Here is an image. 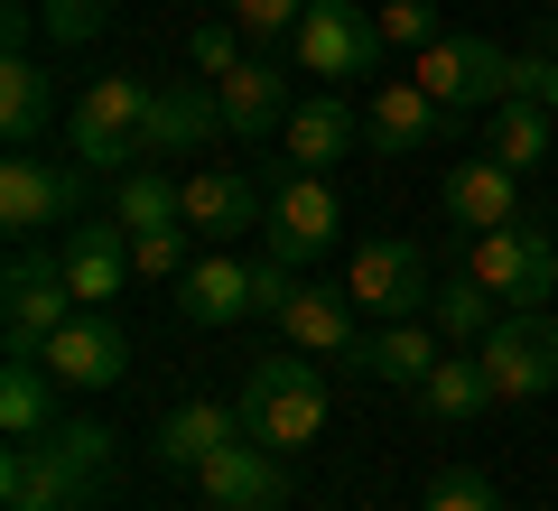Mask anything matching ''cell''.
<instances>
[{
	"instance_id": "obj_6",
	"label": "cell",
	"mask_w": 558,
	"mask_h": 511,
	"mask_svg": "<svg viewBox=\"0 0 558 511\" xmlns=\"http://www.w3.org/2000/svg\"><path fill=\"white\" fill-rule=\"evenodd\" d=\"M344 297H354L373 326H400V316H428V297H438V270H428V252H418V242L373 233V242H354Z\"/></svg>"
},
{
	"instance_id": "obj_29",
	"label": "cell",
	"mask_w": 558,
	"mask_h": 511,
	"mask_svg": "<svg viewBox=\"0 0 558 511\" xmlns=\"http://www.w3.org/2000/svg\"><path fill=\"white\" fill-rule=\"evenodd\" d=\"M112 223H131V233H159V223H186V196H178V178H168L159 158H140V168H121Z\"/></svg>"
},
{
	"instance_id": "obj_1",
	"label": "cell",
	"mask_w": 558,
	"mask_h": 511,
	"mask_svg": "<svg viewBox=\"0 0 558 511\" xmlns=\"http://www.w3.org/2000/svg\"><path fill=\"white\" fill-rule=\"evenodd\" d=\"M112 447L121 437L102 418H57L47 437H10L0 455V502L10 511H84L112 474Z\"/></svg>"
},
{
	"instance_id": "obj_31",
	"label": "cell",
	"mask_w": 558,
	"mask_h": 511,
	"mask_svg": "<svg viewBox=\"0 0 558 511\" xmlns=\"http://www.w3.org/2000/svg\"><path fill=\"white\" fill-rule=\"evenodd\" d=\"M131 270H140V279H168V289H178V279L196 270V233H186V223H159V233H131Z\"/></svg>"
},
{
	"instance_id": "obj_20",
	"label": "cell",
	"mask_w": 558,
	"mask_h": 511,
	"mask_svg": "<svg viewBox=\"0 0 558 511\" xmlns=\"http://www.w3.org/2000/svg\"><path fill=\"white\" fill-rule=\"evenodd\" d=\"M363 149V112L344 94H307L299 112H289V131H279V158H289V168H336V158H354Z\"/></svg>"
},
{
	"instance_id": "obj_26",
	"label": "cell",
	"mask_w": 558,
	"mask_h": 511,
	"mask_svg": "<svg viewBox=\"0 0 558 511\" xmlns=\"http://www.w3.org/2000/svg\"><path fill=\"white\" fill-rule=\"evenodd\" d=\"M47 121H57V75L38 57H0V139L10 149H38Z\"/></svg>"
},
{
	"instance_id": "obj_22",
	"label": "cell",
	"mask_w": 558,
	"mask_h": 511,
	"mask_svg": "<svg viewBox=\"0 0 558 511\" xmlns=\"http://www.w3.org/2000/svg\"><path fill=\"white\" fill-rule=\"evenodd\" d=\"M233 437H242V410H233V400H178V410L149 428V455H159L168 474H196L205 455L233 447Z\"/></svg>"
},
{
	"instance_id": "obj_24",
	"label": "cell",
	"mask_w": 558,
	"mask_h": 511,
	"mask_svg": "<svg viewBox=\"0 0 558 511\" xmlns=\"http://www.w3.org/2000/svg\"><path fill=\"white\" fill-rule=\"evenodd\" d=\"M252 260H223V252H196V270L178 279V316L186 326H233V316H252Z\"/></svg>"
},
{
	"instance_id": "obj_5",
	"label": "cell",
	"mask_w": 558,
	"mask_h": 511,
	"mask_svg": "<svg viewBox=\"0 0 558 511\" xmlns=\"http://www.w3.org/2000/svg\"><path fill=\"white\" fill-rule=\"evenodd\" d=\"M84 223V158H38V149H10L0 168V233L10 242H38V233H65Z\"/></svg>"
},
{
	"instance_id": "obj_15",
	"label": "cell",
	"mask_w": 558,
	"mask_h": 511,
	"mask_svg": "<svg viewBox=\"0 0 558 511\" xmlns=\"http://www.w3.org/2000/svg\"><path fill=\"white\" fill-rule=\"evenodd\" d=\"M279 334H289V344H299V354H317V363H354L363 354V307L344 289H289L279 297V316H270Z\"/></svg>"
},
{
	"instance_id": "obj_38",
	"label": "cell",
	"mask_w": 558,
	"mask_h": 511,
	"mask_svg": "<svg viewBox=\"0 0 558 511\" xmlns=\"http://www.w3.org/2000/svg\"><path fill=\"white\" fill-rule=\"evenodd\" d=\"M38 10H28V0H10V10H0V57H28V38H38Z\"/></svg>"
},
{
	"instance_id": "obj_19",
	"label": "cell",
	"mask_w": 558,
	"mask_h": 511,
	"mask_svg": "<svg viewBox=\"0 0 558 511\" xmlns=\"http://www.w3.org/2000/svg\"><path fill=\"white\" fill-rule=\"evenodd\" d=\"M178 196H186V233L196 242H233L270 215V186L233 178V168H196V178H178Z\"/></svg>"
},
{
	"instance_id": "obj_32",
	"label": "cell",
	"mask_w": 558,
	"mask_h": 511,
	"mask_svg": "<svg viewBox=\"0 0 558 511\" xmlns=\"http://www.w3.org/2000/svg\"><path fill=\"white\" fill-rule=\"evenodd\" d=\"M418 511H502V484H494V474H475V465H438Z\"/></svg>"
},
{
	"instance_id": "obj_18",
	"label": "cell",
	"mask_w": 558,
	"mask_h": 511,
	"mask_svg": "<svg viewBox=\"0 0 558 511\" xmlns=\"http://www.w3.org/2000/svg\"><path fill=\"white\" fill-rule=\"evenodd\" d=\"M447 223L457 233H494V223H521V168H502V158H457L438 186Z\"/></svg>"
},
{
	"instance_id": "obj_12",
	"label": "cell",
	"mask_w": 558,
	"mask_h": 511,
	"mask_svg": "<svg viewBox=\"0 0 558 511\" xmlns=\"http://www.w3.org/2000/svg\"><path fill=\"white\" fill-rule=\"evenodd\" d=\"M465 112H447L428 84H410V75H381L373 94H363V149L373 158H410V149H428V139H447Z\"/></svg>"
},
{
	"instance_id": "obj_4",
	"label": "cell",
	"mask_w": 558,
	"mask_h": 511,
	"mask_svg": "<svg viewBox=\"0 0 558 511\" xmlns=\"http://www.w3.org/2000/svg\"><path fill=\"white\" fill-rule=\"evenodd\" d=\"M75 307L84 297H75V279H65V260L38 252V242H20V252H10V279H0V344H10V354H47V334Z\"/></svg>"
},
{
	"instance_id": "obj_8",
	"label": "cell",
	"mask_w": 558,
	"mask_h": 511,
	"mask_svg": "<svg viewBox=\"0 0 558 511\" xmlns=\"http://www.w3.org/2000/svg\"><path fill=\"white\" fill-rule=\"evenodd\" d=\"M336 223H344L336 186H326L317 168H289V158H279V168H270V215H260V242H270V260L307 270V260L336 242Z\"/></svg>"
},
{
	"instance_id": "obj_21",
	"label": "cell",
	"mask_w": 558,
	"mask_h": 511,
	"mask_svg": "<svg viewBox=\"0 0 558 511\" xmlns=\"http://www.w3.org/2000/svg\"><path fill=\"white\" fill-rule=\"evenodd\" d=\"M289 112H299V102H289V75H279V57H242L233 75H223V131L233 139H279L289 131Z\"/></svg>"
},
{
	"instance_id": "obj_14",
	"label": "cell",
	"mask_w": 558,
	"mask_h": 511,
	"mask_svg": "<svg viewBox=\"0 0 558 511\" xmlns=\"http://www.w3.org/2000/svg\"><path fill=\"white\" fill-rule=\"evenodd\" d=\"M418 84H428L447 112H475V102H502V94H512V57H502L494 38L447 28L438 47H418Z\"/></svg>"
},
{
	"instance_id": "obj_17",
	"label": "cell",
	"mask_w": 558,
	"mask_h": 511,
	"mask_svg": "<svg viewBox=\"0 0 558 511\" xmlns=\"http://www.w3.org/2000/svg\"><path fill=\"white\" fill-rule=\"evenodd\" d=\"M57 260H65V279H75V297L84 307H112L121 289H131V223H65L57 233Z\"/></svg>"
},
{
	"instance_id": "obj_33",
	"label": "cell",
	"mask_w": 558,
	"mask_h": 511,
	"mask_svg": "<svg viewBox=\"0 0 558 511\" xmlns=\"http://www.w3.org/2000/svg\"><path fill=\"white\" fill-rule=\"evenodd\" d=\"M223 20H233L252 47H270V38H289V28L307 20V0H223Z\"/></svg>"
},
{
	"instance_id": "obj_23",
	"label": "cell",
	"mask_w": 558,
	"mask_h": 511,
	"mask_svg": "<svg viewBox=\"0 0 558 511\" xmlns=\"http://www.w3.org/2000/svg\"><path fill=\"white\" fill-rule=\"evenodd\" d=\"M447 363V334L428 326V316H400V326H373L363 334V354H354V373H373V381H428Z\"/></svg>"
},
{
	"instance_id": "obj_35",
	"label": "cell",
	"mask_w": 558,
	"mask_h": 511,
	"mask_svg": "<svg viewBox=\"0 0 558 511\" xmlns=\"http://www.w3.org/2000/svg\"><path fill=\"white\" fill-rule=\"evenodd\" d=\"M38 20H47L57 47H94L102 20H112V0H38Z\"/></svg>"
},
{
	"instance_id": "obj_13",
	"label": "cell",
	"mask_w": 558,
	"mask_h": 511,
	"mask_svg": "<svg viewBox=\"0 0 558 511\" xmlns=\"http://www.w3.org/2000/svg\"><path fill=\"white\" fill-rule=\"evenodd\" d=\"M205 511H289V455L260 447V437H233L196 465Z\"/></svg>"
},
{
	"instance_id": "obj_30",
	"label": "cell",
	"mask_w": 558,
	"mask_h": 511,
	"mask_svg": "<svg viewBox=\"0 0 558 511\" xmlns=\"http://www.w3.org/2000/svg\"><path fill=\"white\" fill-rule=\"evenodd\" d=\"M549 102H531V94H502L494 102V139H484V158H502V168H539L549 158Z\"/></svg>"
},
{
	"instance_id": "obj_37",
	"label": "cell",
	"mask_w": 558,
	"mask_h": 511,
	"mask_svg": "<svg viewBox=\"0 0 558 511\" xmlns=\"http://www.w3.org/2000/svg\"><path fill=\"white\" fill-rule=\"evenodd\" d=\"M512 94H531V102H549V112H558V47H531V57H512Z\"/></svg>"
},
{
	"instance_id": "obj_10",
	"label": "cell",
	"mask_w": 558,
	"mask_h": 511,
	"mask_svg": "<svg viewBox=\"0 0 558 511\" xmlns=\"http://www.w3.org/2000/svg\"><path fill=\"white\" fill-rule=\"evenodd\" d=\"M475 354L494 373V400H539V391H558V316L549 307H502Z\"/></svg>"
},
{
	"instance_id": "obj_3",
	"label": "cell",
	"mask_w": 558,
	"mask_h": 511,
	"mask_svg": "<svg viewBox=\"0 0 558 511\" xmlns=\"http://www.w3.org/2000/svg\"><path fill=\"white\" fill-rule=\"evenodd\" d=\"M149 102H159V84H140V75H94V84L75 94V112H65V149H75L84 168H140Z\"/></svg>"
},
{
	"instance_id": "obj_34",
	"label": "cell",
	"mask_w": 558,
	"mask_h": 511,
	"mask_svg": "<svg viewBox=\"0 0 558 511\" xmlns=\"http://www.w3.org/2000/svg\"><path fill=\"white\" fill-rule=\"evenodd\" d=\"M242 57H252V38H242V28H233V20H205V28H196V38H186V65H196V75H215V84H223V75H233V65H242Z\"/></svg>"
},
{
	"instance_id": "obj_28",
	"label": "cell",
	"mask_w": 558,
	"mask_h": 511,
	"mask_svg": "<svg viewBox=\"0 0 558 511\" xmlns=\"http://www.w3.org/2000/svg\"><path fill=\"white\" fill-rule=\"evenodd\" d=\"M494 316H502V297L484 289L475 270H447L438 297H428V326H438L447 344H484V334H494Z\"/></svg>"
},
{
	"instance_id": "obj_7",
	"label": "cell",
	"mask_w": 558,
	"mask_h": 511,
	"mask_svg": "<svg viewBox=\"0 0 558 511\" xmlns=\"http://www.w3.org/2000/svg\"><path fill=\"white\" fill-rule=\"evenodd\" d=\"M381 10H354V0H307V20L289 28V57H299V75H381Z\"/></svg>"
},
{
	"instance_id": "obj_9",
	"label": "cell",
	"mask_w": 558,
	"mask_h": 511,
	"mask_svg": "<svg viewBox=\"0 0 558 511\" xmlns=\"http://www.w3.org/2000/svg\"><path fill=\"white\" fill-rule=\"evenodd\" d=\"M465 270H475L502 307H549L558 242L539 233V223H494V233H465Z\"/></svg>"
},
{
	"instance_id": "obj_25",
	"label": "cell",
	"mask_w": 558,
	"mask_h": 511,
	"mask_svg": "<svg viewBox=\"0 0 558 511\" xmlns=\"http://www.w3.org/2000/svg\"><path fill=\"white\" fill-rule=\"evenodd\" d=\"M418 410L438 418V428H475V418L494 410V373H484L475 344H447V363L418 381Z\"/></svg>"
},
{
	"instance_id": "obj_27",
	"label": "cell",
	"mask_w": 558,
	"mask_h": 511,
	"mask_svg": "<svg viewBox=\"0 0 558 511\" xmlns=\"http://www.w3.org/2000/svg\"><path fill=\"white\" fill-rule=\"evenodd\" d=\"M57 391H65V381L47 373L38 354H10V363H0V428H10V437H47V428H57Z\"/></svg>"
},
{
	"instance_id": "obj_11",
	"label": "cell",
	"mask_w": 558,
	"mask_h": 511,
	"mask_svg": "<svg viewBox=\"0 0 558 511\" xmlns=\"http://www.w3.org/2000/svg\"><path fill=\"white\" fill-rule=\"evenodd\" d=\"M38 363L65 381V391H112V381H131V326H121L112 307H75L57 334H47Z\"/></svg>"
},
{
	"instance_id": "obj_36",
	"label": "cell",
	"mask_w": 558,
	"mask_h": 511,
	"mask_svg": "<svg viewBox=\"0 0 558 511\" xmlns=\"http://www.w3.org/2000/svg\"><path fill=\"white\" fill-rule=\"evenodd\" d=\"M381 38L391 47H438V0H381Z\"/></svg>"
},
{
	"instance_id": "obj_2",
	"label": "cell",
	"mask_w": 558,
	"mask_h": 511,
	"mask_svg": "<svg viewBox=\"0 0 558 511\" xmlns=\"http://www.w3.org/2000/svg\"><path fill=\"white\" fill-rule=\"evenodd\" d=\"M233 410H242V437H260V447H307V437L326 428V373H317V354H260L252 373H242V391H233Z\"/></svg>"
},
{
	"instance_id": "obj_16",
	"label": "cell",
	"mask_w": 558,
	"mask_h": 511,
	"mask_svg": "<svg viewBox=\"0 0 558 511\" xmlns=\"http://www.w3.org/2000/svg\"><path fill=\"white\" fill-rule=\"evenodd\" d=\"M205 139H233V131H223V84H215V75H178V84H159V102H149V131H140V158L205 149Z\"/></svg>"
}]
</instances>
